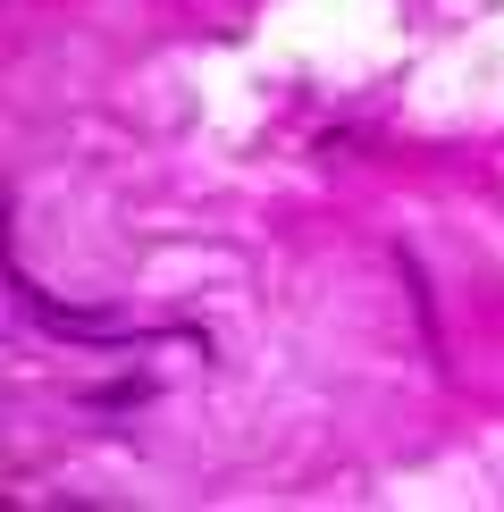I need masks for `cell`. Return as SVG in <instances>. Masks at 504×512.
Returning a JSON list of instances; mask_svg holds the SVG:
<instances>
[{
  "label": "cell",
  "instance_id": "cell-1",
  "mask_svg": "<svg viewBox=\"0 0 504 512\" xmlns=\"http://www.w3.org/2000/svg\"><path fill=\"white\" fill-rule=\"evenodd\" d=\"M9 303H17V319L26 328H42V336H59V345H143V319L135 311H118V303H101V311H84V303H59V294H42L26 269L9 277Z\"/></svg>",
  "mask_w": 504,
  "mask_h": 512
},
{
  "label": "cell",
  "instance_id": "cell-2",
  "mask_svg": "<svg viewBox=\"0 0 504 512\" xmlns=\"http://www.w3.org/2000/svg\"><path fill=\"white\" fill-rule=\"evenodd\" d=\"M395 269H404L412 311H420V336H429V353H437V294H429V277H420V261H412V252H395Z\"/></svg>",
  "mask_w": 504,
  "mask_h": 512
},
{
  "label": "cell",
  "instance_id": "cell-3",
  "mask_svg": "<svg viewBox=\"0 0 504 512\" xmlns=\"http://www.w3.org/2000/svg\"><path fill=\"white\" fill-rule=\"evenodd\" d=\"M152 395V378H126V387H93L84 403H93V412H126V403H143Z\"/></svg>",
  "mask_w": 504,
  "mask_h": 512
}]
</instances>
